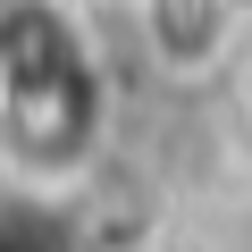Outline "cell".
<instances>
[{
	"instance_id": "6da1fadb",
	"label": "cell",
	"mask_w": 252,
	"mask_h": 252,
	"mask_svg": "<svg viewBox=\"0 0 252 252\" xmlns=\"http://www.w3.org/2000/svg\"><path fill=\"white\" fill-rule=\"evenodd\" d=\"M227 42V0H152V51L177 67H202Z\"/></svg>"
}]
</instances>
